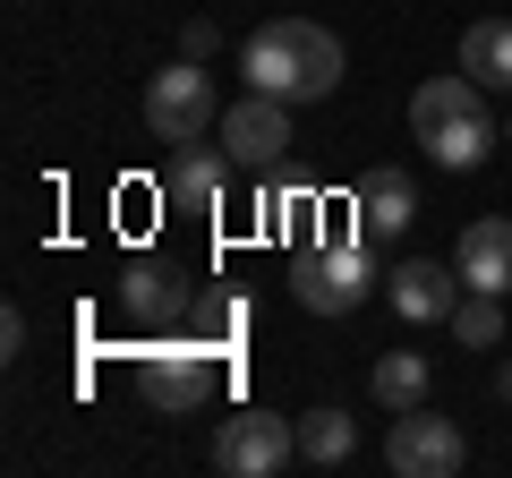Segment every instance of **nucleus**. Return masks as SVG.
Returning <instances> with one entry per match:
<instances>
[{"label": "nucleus", "instance_id": "7", "mask_svg": "<svg viewBox=\"0 0 512 478\" xmlns=\"http://www.w3.org/2000/svg\"><path fill=\"white\" fill-rule=\"evenodd\" d=\"M470 461V436L461 419H436V410H393V436H384V470L393 478H453Z\"/></svg>", "mask_w": 512, "mask_h": 478}, {"label": "nucleus", "instance_id": "2", "mask_svg": "<svg viewBox=\"0 0 512 478\" xmlns=\"http://www.w3.org/2000/svg\"><path fill=\"white\" fill-rule=\"evenodd\" d=\"M410 137H419L444 171H478V163L495 154L487 86H478L470 69H461V77H427V86L410 94Z\"/></svg>", "mask_w": 512, "mask_h": 478}, {"label": "nucleus", "instance_id": "4", "mask_svg": "<svg viewBox=\"0 0 512 478\" xmlns=\"http://www.w3.org/2000/svg\"><path fill=\"white\" fill-rule=\"evenodd\" d=\"M146 129L154 146H197L205 129H222V103H214V77H205V60H171V69L146 77Z\"/></svg>", "mask_w": 512, "mask_h": 478}, {"label": "nucleus", "instance_id": "16", "mask_svg": "<svg viewBox=\"0 0 512 478\" xmlns=\"http://www.w3.org/2000/svg\"><path fill=\"white\" fill-rule=\"evenodd\" d=\"M367 385H376L384 410H419V402H427V359H419V350H384Z\"/></svg>", "mask_w": 512, "mask_h": 478}, {"label": "nucleus", "instance_id": "15", "mask_svg": "<svg viewBox=\"0 0 512 478\" xmlns=\"http://www.w3.org/2000/svg\"><path fill=\"white\" fill-rule=\"evenodd\" d=\"M359 453V427H350V410H308L299 419V461H316V470H333V461H350Z\"/></svg>", "mask_w": 512, "mask_h": 478}, {"label": "nucleus", "instance_id": "20", "mask_svg": "<svg viewBox=\"0 0 512 478\" xmlns=\"http://www.w3.org/2000/svg\"><path fill=\"white\" fill-rule=\"evenodd\" d=\"M504 146H512V120H504Z\"/></svg>", "mask_w": 512, "mask_h": 478}, {"label": "nucleus", "instance_id": "1", "mask_svg": "<svg viewBox=\"0 0 512 478\" xmlns=\"http://www.w3.org/2000/svg\"><path fill=\"white\" fill-rule=\"evenodd\" d=\"M239 69L256 94H282V103H325L342 86V35L316 18H265L239 43Z\"/></svg>", "mask_w": 512, "mask_h": 478}, {"label": "nucleus", "instance_id": "12", "mask_svg": "<svg viewBox=\"0 0 512 478\" xmlns=\"http://www.w3.org/2000/svg\"><path fill=\"white\" fill-rule=\"evenodd\" d=\"M410 222H419V188H410L402 171H376V180L359 188V239L384 248V239H402Z\"/></svg>", "mask_w": 512, "mask_h": 478}, {"label": "nucleus", "instance_id": "13", "mask_svg": "<svg viewBox=\"0 0 512 478\" xmlns=\"http://www.w3.org/2000/svg\"><path fill=\"white\" fill-rule=\"evenodd\" d=\"M120 308L137 316V325H171V316H188V291H180V274H171V265L137 257V265L120 274Z\"/></svg>", "mask_w": 512, "mask_h": 478}, {"label": "nucleus", "instance_id": "10", "mask_svg": "<svg viewBox=\"0 0 512 478\" xmlns=\"http://www.w3.org/2000/svg\"><path fill=\"white\" fill-rule=\"evenodd\" d=\"M231 154H214V146H205V137H197V146H171V171H163V197L171 205H188V214H214V205H222V188H231Z\"/></svg>", "mask_w": 512, "mask_h": 478}, {"label": "nucleus", "instance_id": "5", "mask_svg": "<svg viewBox=\"0 0 512 478\" xmlns=\"http://www.w3.org/2000/svg\"><path fill=\"white\" fill-rule=\"evenodd\" d=\"M291 299L308 316H350L376 299V265H367V239L359 248H299L291 257Z\"/></svg>", "mask_w": 512, "mask_h": 478}, {"label": "nucleus", "instance_id": "6", "mask_svg": "<svg viewBox=\"0 0 512 478\" xmlns=\"http://www.w3.org/2000/svg\"><path fill=\"white\" fill-rule=\"evenodd\" d=\"M299 461V419H274V410H231L214 427V470L222 478H274Z\"/></svg>", "mask_w": 512, "mask_h": 478}, {"label": "nucleus", "instance_id": "3", "mask_svg": "<svg viewBox=\"0 0 512 478\" xmlns=\"http://www.w3.org/2000/svg\"><path fill=\"white\" fill-rule=\"evenodd\" d=\"M214 385H222V368H214V350H205L197 333H188V342L137 350V393H146L154 419H188V410H205Z\"/></svg>", "mask_w": 512, "mask_h": 478}, {"label": "nucleus", "instance_id": "14", "mask_svg": "<svg viewBox=\"0 0 512 478\" xmlns=\"http://www.w3.org/2000/svg\"><path fill=\"white\" fill-rule=\"evenodd\" d=\"M461 69H470L478 86H512V18H478L470 35H461Z\"/></svg>", "mask_w": 512, "mask_h": 478}, {"label": "nucleus", "instance_id": "18", "mask_svg": "<svg viewBox=\"0 0 512 478\" xmlns=\"http://www.w3.org/2000/svg\"><path fill=\"white\" fill-rule=\"evenodd\" d=\"M180 52H188V60H214V52H222V26H214V18H188V26H180Z\"/></svg>", "mask_w": 512, "mask_h": 478}, {"label": "nucleus", "instance_id": "9", "mask_svg": "<svg viewBox=\"0 0 512 478\" xmlns=\"http://www.w3.org/2000/svg\"><path fill=\"white\" fill-rule=\"evenodd\" d=\"M393 316H410V325H453V308H461V265H436V257H410V265H393Z\"/></svg>", "mask_w": 512, "mask_h": 478}, {"label": "nucleus", "instance_id": "17", "mask_svg": "<svg viewBox=\"0 0 512 478\" xmlns=\"http://www.w3.org/2000/svg\"><path fill=\"white\" fill-rule=\"evenodd\" d=\"M453 333H461L470 350H495V342H504V291H461Z\"/></svg>", "mask_w": 512, "mask_h": 478}, {"label": "nucleus", "instance_id": "19", "mask_svg": "<svg viewBox=\"0 0 512 478\" xmlns=\"http://www.w3.org/2000/svg\"><path fill=\"white\" fill-rule=\"evenodd\" d=\"M18 350H26V316L9 308V316H0V359H18Z\"/></svg>", "mask_w": 512, "mask_h": 478}, {"label": "nucleus", "instance_id": "11", "mask_svg": "<svg viewBox=\"0 0 512 478\" xmlns=\"http://www.w3.org/2000/svg\"><path fill=\"white\" fill-rule=\"evenodd\" d=\"M453 265H461L470 291H512V222H504V214H478L470 231H461Z\"/></svg>", "mask_w": 512, "mask_h": 478}, {"label": "nucleus", "instance_id": "8", "mask_svg": "<svg viewBox=\"0 0 512 478\" xmlns=\"http://www.w3.org/2000/svg\"><path fill=\"white\" fill-rule=\"evenodd\" d=\"M222 154L239 171H282V154H291V103L256 94V86L239 103H222Z\"/></svg>", "mask_w": 512, "mask_h": 478}]
</instances>
